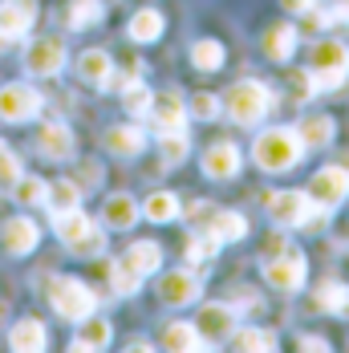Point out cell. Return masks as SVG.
Returning <instances> with one entry per match:
<instances>
[{"mask_svg":"<svg viewBox=\"0 0 349 353\" xmlns=\"http://www.w3.org/2000/svg\"><path fill=\"white\" fill-rule=\"evenodd\" d=\"M309 73H313L317 90H337L349 77V45L346 41H317L313 57H309Z\"/></svg>","mask_w":349,"mask_h":353,"instance_id":"cell-5","label":"cell"},{"mask_svg":"<svg viewBox=\"0 0 349 353\" xmlns=\"http://www.w3.org/2000/svg\"><path fill=\"white\" fill-rule=\"evenodd\" d=\"M187 154H191V139H187L183 130H163V139H159V159H163L167 167H179Z\"/></svg>","mask_w":349,"mask_h":353,"instance_id":"cell-34","label":"cell"},{"mask_svg":"<svg viewBox=\"0 0 349 353\" xmlns=\"http://www.w3.org/2000/svg\"><path fill=\"white\" fill-rule=\"evenodd\" d=\"M309 199L321 203L325 212H337L349 199V171L346 167H321V171L309 179Z\"/></svg>","mask_w":349,"mask_h":353,"instance_id":"cell-8","label":"cell"},{"mask_svg":"<svg viewBox=\"0 0 349 353\" xmlns=\"http://www.w3.org/2000/svg\"><path fill=\"white\" fill-rule=\"evenodd\" d=\"M236 350H264V353H272L277 350V337L268 333V329H240V337L232 341Z\"/></svg>","mask_w":349,"mask_h":353,"instance_id":"cell-39","label":"cell"},{"mask_svg":"<svg viewBox=\"0 0 349 353\" xmlns=\"http://www.w3.org/2000/svg\"><path fill=\"white\" fill-rule=\"evenodd\" d=\"M17 179H21V159L0 142V187H4V191H12V183H17Z\"/></svg>","mask_w":349,"mask_h":353,"instance_id":"cell-41","label":"cell"},{"mask_svg":"<svg viewBox=\"0 0 349 353\" xmlns=\"http://www.w3.org/2000/svg\"><path fill=\"white\" fill-rule=\"evenodd\" d=\"M195 329L208 341H219L223 333H236V309L232 305H203L199 317H195Z\"/></svg>","mask_w":349,"mask_h":353,"instance_id":"cell-16","label":"cell"},{"mask_svg":"<svg viewBox=\"0 0 349 353\" xmlns=\"http://www.w3.org/2000/svg\"><path fill=\"white\" fill-rule=\"evenodd\" d=\"M8 345H12L17 353H41L45 345H49V333H45V325H41V321L25 317V321H17V325H12Z\"/></svg>","mask_w":349,"mask_h":353,"instance_id":"cell-20","label":"cell"},{"mask_svg":"<svg viewBox=\"0 0 349 353\" xmlns=\"http://www.w3.org/2000/svg\"><path fill=\"white\" fill-rule=\"evenodd\" d=\"M150 118H154L159 134H163V130H183V122H187V106H183L179 94H154V102H150Z\"/></svg>","mask_w":349,"mask_h":353,"instance_id":"cell-17","label":"cell"},{"mask_svg":"<svg viewBox=\"0 0 349 353\" xmlns=\"http://www.w3.org/2000/svg\"><path fill=\"white\" fill-rule=\"evenodd\" d=\"M297 37H301V29H292V25H272V29L264 33V41H260V49H264L268 61L284 65V61L297 53Z\"/></svg>","mask_w":349,"mask_h":353,"instance_id":"cell-18","label":"cell"},{"mask_svg":"<svg viewBox=\"0 0 349 353\" xmlns=\"http://www.w3.org/2000/svg\"><path fill=\"white\" fill-rule=\"evenodd\" d=\"M301 154H305V142H301L297 130H288V126H272V130L256 134V142H252V159H256V167L268 171V175L292 171V167L301 163Z\"/></svg>","mask_w":349,"mask_h":353,"instance_id":"cell-1","label":"cell"},{"mask_svg":"<svg viewBox=\"0 0 349 353\" xmlns=\"http://www.w3.org/2000/svg\"><path fill=\"white\" fill-rule=\"evenodd\" d=\"M37 244H41V228L29 215H17V219L4 223V252L8 256H29Z\"/></svg>","mask_w":349,"mask_h":353,"instance_id":"cell-14","label":"cell"},{"mask_svg":"<svg viewBox=\"0 0 349 353\" xmlns=\"http://www.w3.org/2000/svg\"><path fill=\"white\" fill-rule=\"evenodd\" d=\"M219 106H223V114H228L232 122L256 126V122L272 110V90H268L264 81H256V77H244V81H236V85L219 98Z\"/></svg>","mask_w":349,"mask_h":353,"instance_id":"cell-3","label":"cell"},{"mask_svg":"<svg viewBox=\"0 0 349 353\" xmlns=\"http://www.w3.org/2000/svg\"><path fill=\"white\" fill-rule=\"evenodd\" d=\"M41 94L25 81H12V85H0V118L4 122H29L41 114Z\"/></svg>","mask_w":349,"mask_h":353,"instance_id":"cell-9","label":"cell"},{"mask_svg":"<svg viewBox=\"0 0 349 353\" xmlns=\"http://www.w3.org/2000/svg\"><path fill=\"white\" fill-rule=\"evenodd\" d=\"M77 325H81V329H77V337L70 341L73 353H77V350H106V345H110V337H114L110 321H106V317H94V313H90L86 321H77Z\"/></svg>","mask_w":349,"mask_h":353,"instance_id":"cell-21","label":"cell"},{"mask_svg":"<svg viewBox=\"0 0 349 353\" xmlns=\"http://www.w3.org/2000/svg\"><path fill=\"white\" fill-rule=\"evenodd\" d=\"M284 248H288V236H277V240H268V244H264V260H268V256H277V252H284Z\"/></svg>","mask_w":349,"mask_h":353,"instance_id":"cell-44","label":"cell"},{"mask_svg":"<svg viewBox=\"0 0 349 353\" xmlns=\"http://www.w3.org/2000/svg\"><path fill=\"white\" fill-rule=\"evenodd\" d=\"M37 21V0H0V37H25Z\"/></svg>","mask_w":349,"mask_h":353,"instance_id":"cell-12","label":"cell"},{"mask_svg":"<svg viewBox=\"0 0 349 353\" xmlns=\"http://www.w3.org/2000/svg\"><path fill=\"white\" fill-rule=\"evenodd\" d=\"M208 232L219 240V244H240L248 236V219L240 212H211Z\"/></svg>","mask_w":349,"mask_h":353,"instance_id":"cell-25","label":"cell"},{"mask_svg":"<svg viewBox=\"0 0 349 353\" xmlns=\"http://www.w3.org/2000/svg\"><path fill=\"white\" fill-rule=\"evenodd\" d=\"M106 150L110 154H122V159H134L146 150V134L139 126H110L106 130Z\"/></svg>","mask_w":349,"mask_h":353,"instance_id":"cell-23","label":"cell"},{"mask_svg":"<svg viewBox=\"0 0 349 353\" xmlns=\"http://www.w3.org/2000/svg\"><path fill=\"white\" fill-rule=\"evenodd\" d=\"M102 17H106L102 0H70V12H66L70 29H90V25H98Z\"/></svg>","mask_w":349,"mask_h":353,"instance_id":"cell-33","label":"cell"},{"mask_svg":"<svg viewBox=\"0 0 349 353\" xmlns=\"http://www.w3.org/2000/svg\"><path fill=\"white\" fill-rule=\"evenodd\" d=\"M37 150H41L45 159H53V163L73 159V130L66 122H45L41 134H37Z\"/></svg>","mask_w":349,"mask_h":353,"instance_id":"cell-13","label":"cell"},{"mask_svg":"<svg viewBox=\"0 0 349 353\" xmlns=\"http://www.w3.org/2000/svg\"><path fill=\"white\" fill-rule=\"evenodd\" d=\"M25 70L33 77H57L66 70V45L57 37H41L25 49Z\"/></svg>","mask_w":349,"mask_h":353,"instance_id":"cell-10","label":"cell"},{"mask_svg":"<svg viewBox=\"0 0 349 353\" xmlns=\"http://www.w3.org/2000/svg\"><path fill=\"white\" fill-rule=\"evenodd\" d=\"M49 301L57 309V317L66 321H86L94 309H98V292L77 276H53L49 281Z\"/></svg>","mask_w":349,"mask_h":353,"instance_id":"cell-4","label":"cell"},{"mask_svg":"<svg viewBox=\"0 0 349 353\" xmlns=\"http://www.w3.org/2000/svg\"><path fill=\"white\" fill-rule=\"evenodd\" d=\"M215 252H219V240H215L211 232H199V236H191V240H187V264L203 272V264H211V256H215Z\"/></svg>","mask_w":349,"mask_h":353,"instance_id":"cell-36","label":"cell"},{"mask_svg":"<svg viewBox=\"0 0 349 353\" xmlns=\"http://www.w3.org/2000/svg\"><path fill=\"white\" fill-rule=\"evenodd\" d=\"M12 195H17V203H29V208H41L45 203V195H49V183L45 179H17L12 183Z\"/></svg>","mask_w":349,"mask_h":353,"instance_id":"cell-37","label":"cell"},{"mask_svg":"<svg viewBox=\"0 0 349 353\" xmlns=\"http://www.w3.org/2000/svg\"><path fill=\"white\" fill-rule=\"evenodd\" d=\"M53 232L61 236V244L70 248L73 256L90 260V256H102L106 252V236L102 228L81 212V208H70V212H53Z\"/></svg>","mask_w":349,"mask_h":353,"instance_id":"cell-2","label":"cell"},{"mask_svg":"<svg viewBox=\"0 0 349 353\" xmlns=\"http://www.w3.org/2000/svg\"><path fill=\"white\" fill-rule=\"evenodd\" d=\"M159 341H163V350H208V345H211L208 337L191 325V321H171V325L163 329V337H159Z\"/></svg>","mask_w":349,"mask_h":353,"instance_id":"cell-22","label":"cell"},{"mask_svg":"<svg viewBox=\"0 0 349 353\" xmlns=\"http://www.w3.org/2000/svg\"><path fill=\"white\" fill-rule=\"evenodd\" d=\"M305 276H309V260H305L301 248H292V244L264 260V281L272 288H280V292H301Z\"/></svg>","mask_w":349,"mask_h":353,"instance_id":"cell-7","label":"cell"},{"mask_svg":"<svg viewBox=\"0 0 349 353\" xmlns=\"http://www.w3.org/2000/svg\"><path fill=\"white\" fill-rule=\"evenodd\" d=\"M179 199H174L171 191H154V195H146V203H142V215L150 219V223H171L179 219Z\"/></svg>","mask_w":349,"mask_h":353,"instance_id":"cell-30","label":"cell"},{"mask_svg":"<svg viewBox=\"0 0 349 353\" xmlns=\"http://www.w3.org/2000/svg\"><path fill=\"white\" fill-rule=\"evenodd\" d=\"M333 130H337V126H333L329 114H309V118L297 126V134H301L305 146H329V142H333Z\"/></svg>","mask_w":349,"mask_h":353,"instance_id":"cell-29","label":"cell"},{"mask_svg":"<svg viewBox=\"0 0 349 353\" xmlns=\"http://www.w3.org/2000/svg\"><path fill=\"white\" fill-rule=\"evenodd\" d=\"M187 114L199 118V122H211V118H219V98H215V94H191Z\"/></svg>","mask_w":349,"mask_h":353,"instance_id":"cell-40","label":"cell"},{"mask_svg":"<svg viewBox=\"0 0 349 353\" xmlns=\"http://www.w3.org/2000/svg\"><path fill=\"white\" fill-rule=\"evenodd\" d=\"M317 309L337 313V317H349V284H341V281L321 284V288H317Z\"/></svg>","mask_w":349,"mask_h":353,"instance_id":"cell-31","label":"cell"},{"mask_svg":"<svg viewBox=\"0 0 349 353\" xmlns=\"http://www.w3.org/2000/svg\"><path fill=\"white\" fill-rule=\"evenodd\" d=\"M102 215H106V228H118V232H126V228H134V223H139L142 208L130 199V195H110Z\"/></svg>","mask_w":349,"mask_h":353,"instance_id":"cell-27","label":"cell"},{"mask_svg":"<svg viewBox=\"0 0 349 353\" xmlns=\"http://www.w3.org/2000/svg\"><path fill=\"white\" fill-rule=\"evenodd\" d=\"M280 4H284L288 12H305V8H313L317 0H280Z\"/></svg>","mask_w":349,"mask_h":353,"instance_id":"cell-46","label":"cell"},{"mask_svg":"<svg viewBox=\"0 0 349 353\" xmlns=\"http://www.w3.org/2000/svg\"><path fill=\"white\" fill-rule=\"evenodd\" d=\"M301 350L305 353H329V341H325V337H301Z\"/></svg>","mask_w":349,"mask_h":353,"instance_id":"cell-43","label":"cell"},{"mask_svg":"<svg viewBox=\"0 0 349 353\" xmlns=\"http://www.w3.org/2000/svg\"><path fill=\"white\" fill-rule=\"evenodd\" d=\"M81 171H86V183H94V187L102 183V167L98 163H81Z\"/></svg>","mask_w":349,"mask_h":353,"instance_id":"cell-45","label":"cell"},{"mask_svg":"<svg viewBox=\"0 0 349 353\" xmlns=\"http://www.w3.org/2000/svg\"><path fill=\"white\" fill-rule=\"evenodd\" d=\"M122 264L134 268L139 276H150V272H159V264H163V248L154 244V240H134V244L126 248Z\"/></svg>","mask_w":349,"mask_h":353,"instance_id":"cell-24","label":"cell"},{"mask_svg":"<svg viewBox=\"0 0 349 353\" xmlns=\"http://www.w3.org/2000/svg\"><path fill=\"white\" fill-rule=\"evenodd\" d=\"M223 41H215V37H199V41H191V65L199 73H215L223 70Z\"/></svg>","mask_w":349,"mask_h":353,"instance_id":"cell-28","label":"cell"},{"mask_svg":"<svg viewBox=\"0 0 349 353\" xmlns=\"http://www.w3.org/2000/svg\"><path fill=\"white\" fill-rule=\"evenodd\" d=\"M199 292H203V284H199L195 272L174 268V272L159 276V301L163 305H191V301H199Z\"/></svg>","mask_w":349,"mask_h":353,"instance_id":"cell-11","label":"cell"},{"mask_svg":"<svg viewBox=\"0 0 349 353\" xmlns=\"http://www.w3.org/2000/svg\"><path fill=\"white\" fill-rule=\"evenodd\" d=\"M150 102H154V90H150V85H142L139 77L122 85V106H126V114L142 118V114H150Z\"/></svg>","mask_w":349,"mask_h":353,"instance_id":"cell-35","label":"cell"},{"mask_svg":"<svg viewBox=\"0 0 349 353\" xmlns=\"http://www.w3.org/2000/svg\"><path fill=\"white\" fill-rule=\"evenodd\" d=\"M268 219L277 228H301L325 219V208L309 199V191H272L268 195Z\"/></svg>","mask_w":349,"mask_h":353,"instance_id":"cell-6","label":"cell"},{"mask_svg":"<svg viewBox=\"0 0 349 353\" xmlns=\"http://www.w3.org/2000/svg\"><path fill=\"white\" fill-rule=\"evenodd\" d=\"M110 284H114V292H118V296H134V292L142 288V276L118 260V264H110Z\"/></svg>","mask_w":349,"mask_h":353,"instance_id":"cell-38","label":"cell"},{"mask_svg":"<svg viewBox=\"0 0 349 353\" xmlns=\"http://www.w3.org/2000/svg\"><path fill=\"white\" fill-rule=\"evenodd\" d=\"M203 175L208 179H236L240 175V146L236 142H215V146H208Z\"/></svg>","mask_w":349,"mask_h":353,"instance_id":"cell-15","label":"cell"},{"mask_svg":"<svg viewBox=\"0 0 349 353\" xmlns=\"http://www.w3.org/2000/svg\"><path fill=\"white\" fill-rule=\"evenodd\" d=\"M167 29V21H163V12L159 8H139L134 17H130V25H126V33L130 41H139V45H150V41H159Z\"/></svg>","mask_w":349,"mask_h":353,"instance_id":"cell-26","label":"cell"},{"mask_svg":"<svg viewBox=\"0 0 349 353\" xmlns=\"http://www.w3.org/2000/svg\"><path fill=\"white\" fill-rule=\"evenodd\" d=\"M81 203V187L73 183V179H57V183H49V195H45V208L49 212H70Z\"/></svg>","mask_w":349,"mask_h":353,"instance_id":"cell-32","label":"cell"},{"mask_svg":"<svg viewBox=\"0 0 349 353\" xmlns=\"http://www.w3.org/2000/svg\"><path fill=\"white\" fill-rule=\"evenodd\" d=\"M77 73H81V81L98 85V90H110L114 61H110V53H106V49H86V53L77 57Z\"/></svg>","mask_w":349,"mask_h":353,"instance_id":"cell-19","label":"cell"},{"mask_svg":"<svg viewBox=\"0 0 349 353\" xmlns=\"http://www.w3.org/2000/svg\"><path fill=\"white\" fill-rule=\"evenodd\" d=\"M288 90H292V98H297V102H309V98H313V73L309 70H292L288 73Z\"/></svg>","mask_w":349,"mask_h":353,"instance_id":"cell-42","label":"cell"},{"mask_svg":"<svg viewBox=\"0 0 349 353\" xmlns=\"http://www.w3.org/2000/svg\"><path fill=\"white\" fill-rule=\"evenodd\" d=\"M333 21H346L349 25V0H337V4H333Z\"/></svg>","mask_w":349,"mask_h":353,"instance_id":"cell-47","label":"cell"}]
</instances>
